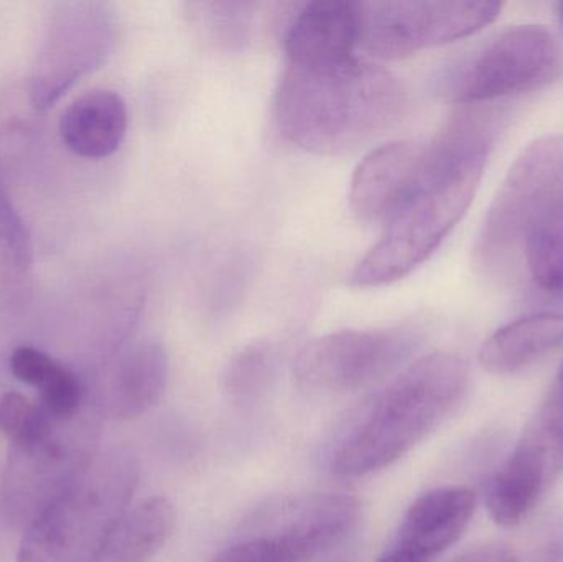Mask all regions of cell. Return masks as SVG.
<instances>
[{"instance_id":"obj_1","label":"cell","mask_w":563,"mask_h":562,"mask_svg":"<svg viewBox=\"0 0 563 562\" xmlns=\"http://www.w3.org/2000/svg\"><path fill=\"white\" fill-rule=\"evenodd\" d=\"M498 132L496 112L463 106L423 145L416 178L380 240L354 267L353 286L396 283L439 250L475 200Z\"/></svg>"},{"instance_id":"obj_2","label":"cell","mask_w":563,"mask_h":562,"mask_svg":"<svg viewBox=\"0 0 563 562\" xmlns=\"http://www.w3.org/2000/svg\"><path fill=\"white\" fill-rule=\"evenodd\" d=\"M402 108L396 76L357 56L330 65H287L276 92L282 134L318 155L356 148L389 128Z\"/></svg>"},{"instance_id":"obj_3","label":"cell","mask_w":563,"mask_h":562,"mask_svg":"<svg viewBox=\"0 0 563 562\" xmlns=\"http://www.w3.org/2000/svg\"><path fill=\"white\" fill-rule=\"evenodd\" d=\"M468 366L450 353L410 363L373 396L331 452V469L364 477L396 464L426 441L465 401Z\"/></svg>"},{"instance_id":"obj_4","label":"cell","mask_w":563,"mask_h":562,"mask_svg":"<svg viewBox=\"0 0 563 562\" xmlns=\"http://www.w3.org/2000/svg\"><path fill=\"white\" fill-rule=\"evenodd\" d=\"M139 484L128 449L99 452L88 471L23 530L16 562H91Z\"/></svg>"},{"instance_id":"obj_5","label":"cell","mask_w":563,"mask_h":562,"mask_svg":"<svg viewBox=\"0 0 563 562\" xmlns=\"http://www.w3.org/2000/svg\"><path fill=\"white\" fill-rule=\"evenodd\" d=\"M101 408L95 395L71 416L46 415L38 429L12 441L0 487L7 521L25 530L56 497L78 481L99 454Z\"/></svg>"},{"instance_id":"obj_6","label":"cell","mask_w":563,"mask_h":562,"mask_svg":"<svg viewBox=\"0 0 563 562\" xmlns=\"http://www.w3.org/2000/svg\"><path fill=\"white\" fill-rule=\"evenodd\" d=\"M360 514V502L344 494L271 502L211 562H308L346 538Z\"/></svg>"},{"instance_id":"obj_7","label":"cell","mask_w":563,"mask_h":562,"mask_svg":"<svg viewBox=\"0 0 563 562\" xmlns=\"http://www.w3.org/2000/svg\"><path fill=\"white\" fill-rule=\"evenodd\" d=\"M563 78V45L544 26L505 30L443 71L440 95L460 106H479L534 91Z\"/></svg>"},{"instance_id":"obj_8","label":"cell","mask_w":563,"mask_h":562,"mask_svg":"<svg viewBox=\"0 0 563 562\" xmlns=\"http://www.w3.org/2000/svg\"><path fill=\"white\" fill-rule=\"evenodd\" d=\"M563 194V137L532 142L516 158L489 205L475 246V260L488 273L509 269L532 228Z\"/></svg>"},{"instance_id":"obj_9","label":"cell","mask_w":563,"mask_h":562,"mask_svg":"<svg viewBox=\"0 0 563 562\" xmlns=\"http://www.w3.org/2000/svg\"><path fill=\"white\" fill-rule=\"evenodd\" d=\"M118 36V16L104 2H63L49 13L26 91L45 111L102 65Z\"/></svg>"},{"instance_id":"obj_10","label":"cell","mask_w":563,"mask_h":562,"mask_svg":"<svg viewBox=\"0 0 563 562\" xmlns=\"http://www.w3.org/2000/svg\"><path fill=\"white\" fill-rule=\"evenodd\" d=\"M499 2H361L360 45L397 59L473 35L495 22Z\"/></svg>"},{"instance_id":"obj_11","label":"cell","mask_w":563,"mask_h":562,"mask_svg":"<svg viewBox=\"0 0 563 562\" xmlns=\"http://www.w3.org/2000/svg\"><path fill=\"white\" fill-rule=\"evenodd\" d=\"M419 345L416 330H341L318 337L298 352L294 375L323 392H357L384 382Z\"/></svg>"},{"instance_id":"obj_12","label":"cell","mask_w":563,"mask_h":562,"mask_svg":"<svg viewBox=\"0 0 563 562\" xmlns=\"http://www.w3.org/2000/svg\"><path fill=\"white\" fill-rule=\"evenodd\" d=\"M476 510L468 488L445 487L417 498L377 562H433L462 538Z\"/></svg>"},{"instance_id":"obj_13","label":"cell","mask_w":563,"mask_h":562,"mask_svg":"<svg viewBox=\"0 0 563 562\" xmlns=\"http://www.w3.org/2000/svg\"><path fill=\"white\" fill-rule=\"evenodd\" d=\"M168 382V356L155 340H141L119 350L106 363L104 376L95 389L102 415L131 421L154 408Z\"/></svg>"},{"instance_id":"obj_14","label":"cell","mask_w":563,"mask_h":562,"mask_svg":"<svg viewBox=\"0 0 563 562\" xmlns=\"http://www.w3.org/2000/svg\"><path fill=\"white\" fill-rule=\"evenodd\" d=\"M360 2L305 3L285 33L288 65L320 66L354 56L360 45Z\"/></svg>"},{"instance_id":"obj_15","label":"cell","mask_w":563,"mask_h":562,"mask_svg":"<svg viewBox=\"0 0 563 562\" xmlns=\"http://www.w3.org/2000/svg\"><path fill=\"white\" fill-rule=\"evenodd\" d=\"M423 145L394 141L371 151L351 178L350 205L367 223H386L409 191Z\"/></svg>"},{"instance_id":"obj_16","label":"cell","mask_w":563,"mask_h":562,"mask_svg":"<svg viewBox=\"0 0 563 562\" xmlns=\"http://www.w3.org/2000/svg\"><path fill=\"white\" fill-rule=\"evenodd\" d=\"M128 106L111 89L79 96L59 119V137L71 154L101 161L119 151L128 132Z\"/></svg>"},{"instance_id":"obj_17","label":"cell","mask_w":563,"mask_h":562,"mask_svg":"<svg viewBox=\"0 0 563 562\" xmlns=\"http://www.w3.org/2000/svg\"><path fill=\"white\" fill-rule=\"evenodd\" d=\"M35 284V256L29 230L13 203L9 172L0 167V330L25 312Z\"/></svg>"},{"instance_id":"obj_18","label":"cell","mask_w":563,"mask_h":562,"mask_svg":"<svg viewBox=\"0 0 563 562\" xmlns=\"http://www.w3.org/2000/svg\"><path fill=\"white\" fill-rule=\"evenodd\" d=\"M563 346V313H536L496 330L479 350L483 368L496 375L521 372Z\"/></svg>"},{"instance_id":"obj_19","label":"cell","mask_w":563,"mask_h":562,"mask_svg":"<svg viewBox=\"0 0 563 562\" xmlns=\"http://www.w3.org/2000/svg\"><path fill=\"white\" fill-rule=\"evenodd\" d=\"M551 485L538 455L518 442L486 485L489 517L499 527H519L538 507Z\"/></svg>"},{"instance_id":"obj_20","label":"cell","mask_w":563,"mask_h":562,"mask_svg":"<svg viewBox=\"0 0 563 562\" xmlns=\"http://www.w3.org/2000/svg\"><path fill=\"white\" fill-rule=\"evenodd\" d=\"M174 528V505L164 497L147 498L122 515L91 562H152Z\"/></svg>"},{"instance_id":"obj_21","label":"cell","mask_w":563,"mask_h":562,"mask_svg":"<svg viewBox=\"0 0 563 562\" xmlns=\"http://www.w3.org/2000/svg\"><path fill=\"white\" fill-rule=\"evenodd\" d=\"M9 366L15 379L36 389L40 405L53 416L75 415L88 401L89 389L78 373L35 346H16Z\"/></svg>"},{"instance_id":"obj_22","label":"cell","mask_w":563,"mask_h":562,"mask_svg":"<svg viewBox=\"0 0 563 562\" xmlns=\"http://www.w3.org/2000/svg\"><path fill=\"white\" fill-rule=\"evenodd\" d=\"M521 257L536 287L563 294V194L526 238Z\"/></svg>"},{"instance_id":"obj_23","label":"cell","mask_w":563,"mask_h":562,"mask_svg":"<svg viewBox=\"0 0 563 562\" xmlns=\"http://www.w3.org/2000/svg\"><path fill=\"white\" fill-rule=\"evenodd\" d=\"M519 442L528 445L554 484L563 474V385L558 382L526 426Z\"/></svg>"},{"instance_id":"obj_24","label":"cell","mask_w":563,"mask_h":562,"mask_svg":"<svg viewBox=\"0 0 563 562\" xmlns=\"http://www.w3.org/2000/svg\"><path fill=\"white\" fill-rule=\"evenodd\" d=\"M276 346L269 342H256L244 346L227 372V389L231 398L240 403L256 401L276 373Z\"/></svg>"},{"instance_id":"obj_25","label":"cell","mask_w":563,"mask_h":562,"mask_svg":"<svg viewBox=\"0 0 563 562\" xmlns=\"http://www.w3.org/2000/svg\"><path fill=\"white\" fill-rule=\"evenodd\" d=\"M190 19L195 29L218 45L231 46L246 38L250 29L251 5L246 3H190Z\"/></svg>"},{"instance_id":"obj_26","label":"cell","mask_w":563,"mask_h":562,"mask_svg":"<svg viewBox=\"0 0 563 562\" xmlns=\"http://www.w3.org/2000/svg\"><path fill=\"white\" fill-rule=\"evenodd\" d=\"M45 418L46 409L20 393H5L0 398V432L9 442L32 434Z\"/></svg>"},{"instance_id":"obj_27","label":"cell","mask_w":563,"mask_h":562,"mask_svg":"<svg viewBox=\"0 0 563 562\" xmlns=\"http://www.w3.org/2000/svg\"><path fill=\"white\" fill-rule=\"evenodd\" d=\"M528 562H563V510H554L542 520Z\"/></svg>"},{"instance_id":"obj_28","label":"cell","mask_w":563,"mask_h":562,"mask_svg":"<svg viewBox=\"0 0 563 562\" xmlns=\"http://www.w3.org/2000/svg\"><path fill=\"white\" fill-rule=\"evenodd\" d=\"M450 562H521L509 548L492 544V547L476 548L463 553Z\"/></svg>"},{"instance_id":"obj_29","label":"cell","mask_w":563,"mask_h":562,"mask_svg":"<svg viewBox=\"0 0 563 562\" xmlns=\"http://www.w3.org/2000/svg\"><path fill=\"white\" fill-rule=\"evenodd\" d=\"M559 383H562V385H563V363L561 366V372H559Z\"/></svg>"},{"instance_id":"obj_30","label":"cell","mask_w":563,"mask_h":562,"mask_svg":"<svg viewBox=\"0 0 563 562\" xmlns=\"http://www.w3.org/2000/svg\"><path fill=\"white\" fill-rule=\"evenodd\" d=\"M559 15H561V20L563 23V2L561 3V7H559Z\"/></svg>"}]
</instances>
